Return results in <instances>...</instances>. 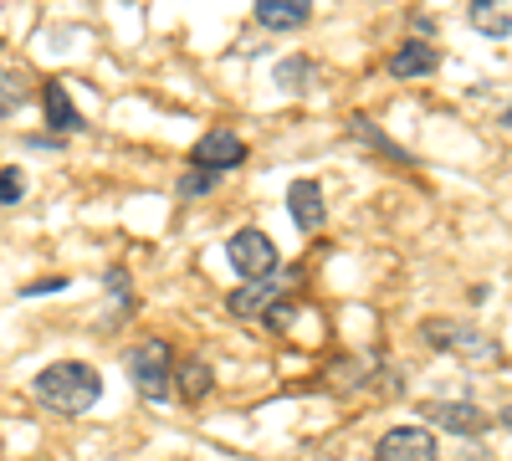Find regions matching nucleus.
<instances>
[{
    "instance_id": "nucleus-8",
    "label": "nucleus",
    "mask_w": 512,
    "mask_h": 461,
    "mask_svg": "<svg viewBox=\"0 0 512 461\" xmlns=\"http://www.w3.org/2000/svg\"><path fill=\"white\" fill-rule=\"evenodd\" d=\"M287 211H292V221H297V231H323V221H328V205H323V185L318 180H292V190H287Z\"/></svg>"
},
{
    "instance_id": "nucleus-13",
    "label": "nucleus",
    "mask_w": 512,
    "mask_h": 461,
    "mask_svg": "<svg viewBox=\"0 0 512 461\" xmlns=\"http://www.w3.org/2000/svg\"><path fill=\"white\" fill-rule=\"evenodd\" d=\"M308 16H313V0H256V21L267 31H297L308 26Z\"/></svg>"
},
{
    "instance_id": "nucleus-14",
    "label": "nucleus",
    "mask_w": 512,
    "mask_h": 461,
    "mask_svg": "<svg viewBox=\"0 0 512 461\" xmlns=\"http://www.w3.org/2000/svg\"><path fill=\"white\" fill-rule=\"evenodd\" d=\"M210 385H216V374H210V364H205V359H185V364H175V390H180V400H185V405L205 400V395H210Z\"/></svg>"
},
{
    "instance_id": "nucleus-15",
    "label": "nucleus",
    "mask_w": 512,
    "mask_h": 461,
    "mask_svg": "<svg viewBox=\"0 0 512 461\" xmlns=\"http://www.w3.org/2000/svg\"><path fill=\"white\" fill-rule=\"evenodd\" d=\"M31 98V72L26 67H0V118H11Z\"/></svg>"
},
{
    "instance_id": "nucleus-3",
    "label": "nucleus",
    "mask_w": 512,
    "mask_h": 461,
    "mask_svg": "<svg viewBox=\"0 0 512 461\" xmlns=\"http://www.w3.org/2000/svg\"><path fill=\"white\" fill-rule=\"evenodd\" d=\"M425 344L441 349V354H456V359H466V364H477V369L502 364L497 339H487L482 328H472V323H456V318H431V323H425Z\"/></svg>"
},
{
    "instance_id": "nucleus-4",
    "label": "nucleus",
    "mask_w": 512,
    "mask_h": 461,
    "mask_svg": "<svg viewBox=\"0 0 512 461\" xmlns=\"http://www.w3.org/2000/svg\"><path fill=\"white\" fill-rule=\"evenodd\" d=\"M226 262L236 267V277L246 282H262L277 272V241L267 231H256V226H241L231 241H226Z\"/></svg>"
},
{
    "instance_id": "nucleus-17",
    "label": "nucleus",
    "mask_w": 512,
    "mask_h": 461,
    "mask_svg": "<svg viewBox=\"0 0 512 461\" xmlns=\"http://www.w3.org/2000/svg\"><path fill=\"white\" fill-rule=\"evenodd\" d=\"M216 180H221V175L195 170V164H190V170L180 175V200H200V195H210V190H216Z\"/></svg>"
},
{
    "instance_id": "nucleus-19",
    "label": "nucleus",
    "mask_w": 512,
    "mask_h": 461,
    "mask_svg": "<svg viewBox=\"0 0 512 461\" xmlns=\"http://www.w3.org/2000/svg\"><path fill=\"white\" fill-rule=\"evenodd\" d=\"M292 318H297V308H292V303H287V298H282V303H277V308H272V313H267V318H262V323H272V328H277V333H282V328H292Z\"/></svg>"
},
{
    "instance_id": "nucleus-9",
    "label": "nucleus",
    "mask_w": 512,
    "mask_h": 461,
    "mask_svg": "<svg viewBox=\"0 0 512 461\" xmlns=\"http://www.w3.org/2000/svg\"><path fill=\"white\" fill-rule=\"evenodd\" d=\"M436 67H441V52L431 47V41H400V47L390 52V77L395 82H420Z\"/></svg>"
},
{
    "instance_id": "nucleus-16",
    "label": "nucleus",
    "mask_w": 512,
    "mask_h": 461,
    "mask_svg": "<svg viewBox=\"0 0 512 461\" xmlns=\"http://www.w3.org/2000/svg\"><path fill=\"white\" fill-rule=\"evenodd\" d=\"M272 77H277L282 93H308V82L318 77V62H313V57H282Z\"/></svg>"
},
{
    "instance_id": "nucleus-5",
    "label": "nucleus",
    "mask_w": 512,
    "mask_h": 461,
    "mask_svg": "<svg viewBox=\"0 0 512 461\" xmlns=\"http://www.w3.org/2000/svg\"><path fill=\"white\" fill-rule=\"evenodd\" d=\"M190 164L195 170H210V175H226V170H241L246 164V139L231 134V129H205L190 149Z\"/></svg>"
},
{
    "instance_id": "nucleus-12",
    "label": "nucleus",
    "mask_w": 512,
    "mask_h": 461,
    "mask_svg": "<svg viewBox=\"0 0 512 461\" xmlns=\"http://www.w3.org/2000/svg\"><path fill=\"white\" fill-rule=\"evenodd\" d=\"M466 21H472L477 36L502 41V36H512V0H472V6H466Z\"/></svg>"
},
{
    "instance_id": "nucleus-6",
    "label": "nucleus",
    "mask_w": 512,
    "mask_h": 461,
    "mask_svg": "<svg viewBox=\"0 0 512 461\" xmlns=\"http://www.w3.org/2000/svg\"><path fill=\"white\" fill-rule=\"evenodd\" d=\"M436 456H441V441L425 426H395L374 446V461H436Z\"/></svg>"
},
{
    "instance_id": "nucleus-1",
    "label": "nucleus",
    "mask_w": 512,
    "mask_h": 461,
    "mask_svg": "<svg viewBox=\"0 0 512 461\" xmlns=\"http://www.w3.org/2000/svg\"><path fill=\"white\" fill-rule=\"evenodd\" d=\"M36 400L47 405L52 415H88L103 400V374L82 359H57L36 374Z\"/></svg>"
},
{
    "instance_id": "nucleus-20",
    "label": "nucleus",
    "mask_w": 512,
    "mask_h": 461,
    "mask_svg": "<svg viewBox=\"0 0 512 461\" xmlns=\"http://www.w3.org/2000/svg\"><path fill=\"white\" fill-rule=\"evenodd\" d=\"M502 426H507V431H512V410H502Z\"/></svg>"
},
{
    "instance_id": "nucleus-11",
    "label": "nucleus",
    "mask_w": 512,
    "mask_h": 461,
    "mask_svg": "<svg viewBox=\"0 0 512 461\" xmlns=\"http://www.w3.org/2000/svg\"><path fill=\"white\" fill-rule=\"evenodd\" d=\"M41 108H47V123H52L57 134H82V129H88V118L77 113V103L67 98V88H62L57 77L41 82Z\"/></svg>"
},
{
    "instance_id": "nucleus-7",
    "label": "nucleus",
    "mask_w": 512,
    "mask_h": 461,
    "mask_svg": "<svg viewBox=\"0 0 512 461\" xmlns=\"http://www.w3.org/2000/svg\"><path fill=\"white\" fill-rule=\"evenodd\" d=\"M420 410H425V421H431V426L456 431V436H477L487 426V415L472 400H431V405H420Z\"/></svg>"
},
{
    "instance_id": "nucleus-10",
    "label": "nucleus",
    "mask_w": 512,
    "mask_h": 461,
    "mask_svg": "<svg viewBox=\"0 0 512 461\" xmlns=\"http://www.w3.org/2000/svg\"><path fill=\"white\" fill-rule=\"evenodd\" d=\"M277 303H282V282H277V277L246 282V287H236L231 298H226V308H231L236 318H267Z\"/></svg>"
},
{
    "instance_id": "nucleus-21",
    "label": "nucleus",
    "mask_w": 512,
    "mask_h": 461,
    "mask_svg": "<svg viewBox=\"0 0 512 461\" xmlns=\"http://www.w3.org/2000/svg\"><path fill=\"white\" fill-rule=\"evenodd\" d=\"M502 123H507V129H512V108H507V118H502Z\"/></svg>"
},
{
    "instance_id": "nucleus-18",
    "label": "nucleus",
    "mask_w": 512,
    "mask_h": 461,
    "mask_svg": "<svg viewBox=\"0 0 512 461\" xmlns=\"http://www.w3.org/2000/svg\"><path fill=\"white\" fill-rule=\"evenodd\" d=\"M26 195V175L16 170V164H11V170H0V205H16Z\"/></svg>"
},
{
    "instance_id": "nucleus-2",
    "label": "nucleus",
    "mask_w": 512,
    "mask_h": 461,
    "mask_svg": "<svg viewBox=\"0 0 512 461\" xmlns=\"http://www.w3.org/2000/svg\"><path fill=\"white\" fill-rule=\"evenodd\" d=\"M128 364V380H134V390L149 400V405H169V395H175V349H169L164 339H144L123 354Z\"/></svg>"
}]
</instances>
